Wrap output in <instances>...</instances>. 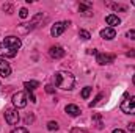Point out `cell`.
<instances>
[{
    "label": "cell",
    "instance_id": "6da1fadb",
    "mask_svg": "<svg viewBox=\"0 0 135 133\" xmlns=\"http://www.w3.org/2000/svg\"><path fill=\"white\" fill-rule=\"evenodd\" d=\"M54 80H55V86L57 88H60V89H72L74 88V83H75V78H74V75L71 74V72H66V70H60V72H57L55 74V77H54Z\"/></svg>",
    "mask_w": 135,
    "mask_h": 133
},
{
    "label": "cell",
    "instance_id": "2e32d148",
    "mask_svg": "<svg viewBox=\"0 0 135 133\" xmlns=\"http://www.w3.org/2000/svg\"><path fill=\"white\" fill-rule=\"evenodd\" d=\"M91 91H93V88H91V86H85V88L82 89V94H80V96H82V99H88V97H90V94H91Z\"/></svg>",
    "mask_w": 135,
    "mask_h": 133
},
{
    "label": "cell",
    "instance_id": "277c9868",
    "mask_svg": "<svg viewBox=\"0 0 135 133\" xmlns=\"http://www.w3.org/2000/svg\"><path fill=\"white\" fill-rule=\"evenodd\" d=\"M2 44L3 45H6L8 49H13V50H19L21 49V45H22V42H21V39L17 38V36H6L3 41H2Z\"/></svg>",
    "mask_w": 135,
    "mask_h": 133
},
{
    "label": "cell",
    "instance_id": "4316f807",
    "mask_svg": "<svg viewBox=\"0 0 135 133\" xmlns=\"http://www.w3.org/2000/svg\"><path fill=\"white\" fill-rule=\"evenodd\" d=\"M88 53L90 55H98V50L96 49H88Z\"/></svg>",
    "mask_w": 135,
    "mask_h": 133
},
{
    "label": "cell",
    "instance_id": "d6986e66",
    "mask_svg": "<svg viewBox=\"0 0 135 133\" xmlns=\"http://www.w3.org/2000/svg\"><path fill=\"white\" fill-rule=\"evenodd\" d=\"M47 129H49L50 132H54V130H58V124H57L55 121H50V122L47 124Z\"/></svg>",
    "mask_w": 135,
    "mask_h": 133
},
{
    "label": "cell",
    "instance_id": "9c48e42d",
    "mask_svg": "<svg viewBox=\"0 0 135 133\" xmlns=\"http://www.w3.org/2000/svg\"><path fill=\"white\" fill-rule=\"evenodd\" d=\"M49 53H50V57H52L54 60H60V58L65 57V50H63L61 45H52L50 50H49Z\"/></svg>",
    "mask_w": 135,
    "mask_h": 133
},
{
    "label": "cell",
    "instance_id": "1f68e13d",
    "mask_svg": "<svg viewBox=\"0 0 135 133\" xmlns=\"http://www.w3.org/2000/svg\"><path fill=\"white\" fill-rule=\"evenodd\" d=\"M132 5H134V6H135V0H134V2H132Z\"/></svg>",
    "mask_w": 135,
    "mask_h": 133
},
{
    "label": "cell",
    "instance_id": "f1b7e54d",
    "mask_svg": "<svg viewBox=\"0 0 135 133\" xmlns=\"http://www.w3.org/2000/svg\"><path fill=\"white\" fill-rule=\"evenodd\" d=\"M129 130H131V132H135V122L129 124Z\"/></svg>",
    "mask_w": 135,
    "mask_h": 133
},
{
    "label": "cell",
    "instance_id": "7c38bea8",
    "mask_svg": "<svg viewBox=\"0 0 135 133\" xmlns=\"http://www.w3.org/2000/svg\"><path fill=\"white\" fill-rule=\"evenodd\" d=\"M116 36V32H115V28H104V30H101V38H104V39H107V41H110V39H113Z\"/></svg>",
    "mask_w": 135,
    "mask_h": 133
},
{
    "label": "cell",
    "instance_id": "f546056e",
    "mask_svg": "<svg viewBox=\"0 0 135 133\" xmlns=\"http://www.w3.org/2000/svg\"><path fill=\"white\" fill-rule=\"evenodd\" d=\"M113 133H126V132H124V130H121V129H115Z\"/></svg>",
    "mask_w": 135,
    "mask_h": 133
},
{
    "label": "cell",
    "instance_id": "44dd1931",
    "mask_svg": "<svg viewBox=\"0 0 135 133\" xmlns=\"http://www.w3.org/2000/svg\"><path fill=\"white\" fill-rule=\"evenodd\" d=\"M19 16H21V19H25V17L28 16V9H27V8H21V11H19Z\"/></svg>",
    "mask_w": 135,
    "mask_h": 133
},
{
    "label": "cell",
    "instance_id": "ba28073f",
    "mask_svg": "<svg viewBox=\"0 0 135 133\" xmlns=\"http://www.w3.org/2000/svg\"><path fill=\"white\" fill-rule=\"evenodd\" d=\"M9 74H11V66H9V63H8L5 58H0V77L6 78V77H9Z\"/></svg>",
    "mask_w": 135,
    "mask_h": 133
},
{
    "label": "cell",
    "instance_id": "30bf717a",
    "mask_svg": "<svg viewBox=\"0 0 135 133\" xmlns=\"http://www.w3.org/2000/svg\"><path fill=\"white\" fill-rule=\"evenodd\" d=\"M16 50H13V49H8L6 45H3L2 42H0V57H5V58H14L16 57Z\"/></svg>",
    "mask_w": 135,
    "mask_h": 133
},
{
    "label": "cell",
    "instance_id": "603a6c76",
    "mask_svg": "<svg viewBox=\"0 0 135 133\" xmlns=\"http://www.w3.org/2000/svg\"><path fill=\"white\" fill-rule=\"evenodd\" d=\"M46 93H49V94H54V93H55L54 86H52V85H46Z\"/></svg>",
    "mask_w": 135,
    "mask_h": 133
},
{
    "label": "cell",
    "instance_id": "484cf974",
    "mask_svg": "<svg viewBox=\"0 0 135 133\" xmlns=\"http://www.w3.org/2000/svg\"><path fill=\"white\" fill-rule=\"evenodd\" d=\"M127 38H131V39H134V41H135V30L127 32Z\"/></svg>",
    "mask_w": 135,
    "mask_h": 133
},
{
    "label": "cell",
    "instance_id": "8992f818",
    "mask_svg": "<svg viewBox=\"0 0 135 133\" xmlns=\"http://www.w3.org/2000/svg\"><path fill=\"white\" fill-rule=\"evenodd\" d=\"M68 25H69V22H55V24L52 25V28H50V34H52L54 38H58L60 34L65 33V30L68 28Z\"/></svg>",
    "mask_w": 135,
    "mask_h": 133
},
{
    "label": "cell",
    "instance_id": "cb8c5ba5",
    "mask_svg": "<svg viewBox=\"0 0 135 133\" xmlns=\"http://www.w3.org/2000/svg\"><path fill=\"white\" fill-rule=\"evenodd\" d=\"M33 121H35V116H33V114H28V116L25 117V124H32Z\"/></svg>",
    "mask_w": 135,
    "mask_h": 133
},
{
    "label": "cell",
    "instance_id": "3957f363",
    "mask_svg": "<svg viewBox=\"0 0 135 133\" xmlns=\"http://www.w3.org/2000/svg\"><path fill=\"white\" fill-rule=\"evenodd\" d=\"M126 100H123L121 102V111L123 113H126V114H135V96L134 97H131V99H127V94L124 96Z\"/></svg>",
    "mask_w": 135,
    "mask_h": 133
},
{
    "label": "cell",
    "instance_id": "e0dca14e",
    "mask_svg": "<svg viewBox=\"0 0 135 133\" xmlns=\"http://www.w3.org/2000/svg\"><path fill=\"white\" fill-rule=\"evenodd\" d=\"M79 36L83 39V41H88L90 38H91V34H90V32H86V30H79Z\"/></svg>",
    "mask_w": 135,
    "mask_h": 133
},
{
    "label": "cell",
    "instance_id": "d4e9b609",
    "mask_svg": "<svg viewBox=\"0 0 135 133\" xmlns=\"http://www.w3.org/2000/svg\"><path fill=\"white\" fill-rule=\"evenodd\" d=\"M71 133H88L86 130H83V129H72Z\"/></svg>",
    "mask_w": 135,
    "mask_h": 133
},
{
    "label": "cell",
    "instance_id": "ffe728a7",
    "mask_svg": "<svg viewBox=\"0 0 135 133\" xmlns=\"http://www.w3.org/2000/svg\"><path fill=\"white\" fill-rule=\"evenodd\" d=\"M110 6H112L113 9H121V11H126V9H127V6H124V5H118V3H112Z\"/></svg>",
    "mask_w": 135,
    "mask_h": 133
},
{
    "label": "cell",
    "instance_id": "8fae6325",
    "mask_svg": "<svg viewBox=\"0 0 135 133\" xmlns=\"http://www.w3.org/2000/svg\"><path fill=\"white\" fill-rule=\"evenodd\" d=\"M105 22H107V25H110V28H113V27H116V25L121 24V19L118 16H115V14H108L105 17Z\"/></svg>",
    "mask_w": 135,
    "mask_h": 133
},
{
    "label": "cell",
    "instance_id": "9a60e30c",
    "mask_svg": "<svg viewBox=\"0 0 135 133\" xmlns=\"http://www.w3.org/2000/svg\"><path fill=\"white\" fill-rule=\"evenodd\" d=\"M93 121H94V124H96V129H104V124H102V117L101 114H93Z\"/></svg>",
    "mask_w": 135,
    "mask_h": 133
},
{
    "label": "cell",
    "instance_id": "52a82bcc",
    "mask_svg": "<svg viewBox=\"0 0 135 133\" xmlns=\"http://www.w3.org/2000/svg\"><path fill=\"white\" fill-rule=\"evenodd\" d=\"M96 61L99 63V64H110V63H113L115 61V55L113 53H98L96 55Z\"/></svg>",
    "mask_w": 135,
    "mask_h": 133
},
{
    "label": "cell",
    "instance_id": "83f0119b",
    "mask_svg": "<svg viewBox=\"0 0 135 133\" xmlns=\"http://www.w3.org/2000/svg\"><path fill=\"white\" fill-rule=\"evenodd\" d=\"M28 97H30V100H32V102H36V97H35L33 93H28Z\"/></svg>",
    "mask_w": 135,
    "mask_h": 133
},
{
    "label": "cell",
    "instance_id": "4dcf8cb0",
    "mask_svg": "<svg viewBox=\"0 0 135 133\" xmlns=\"http://www.w3.org/2000/svg\"><path fill=\"white\" fill-rule=\"evenodd\" d=\"M132 80H134V85H135V75H134V78H132Z\"/></svg>",
    "mask_w": 135,
    "mask_h": 133
},
{
    "label": "cell",
    "instance_id": "5bb4252c",
    "mask_svg": "<svg viewBox=\"0 0 135 133\" xmlns=\"http://www.w3.org/2000/svg\"><path fill=\"white\" fill-rule=\"evenodd\" d=\"M24 86H25L27 93H33L35 89L39 86V83H38V81H35V80H32V81H25V83H24Z\"/></svg>",
    "mask_w": 135,
    "mask_h": 133
},
{
    "label": "cell",
    "instance_id": "7a4b0ae2",
    "mask_svg": "<svg viewBox=\"0 0 135 133\" xmlns=\"http://www.w3.org/2000/svg\"><path fill=\"white\" fill-rule=\"evenodd\" d=\"M5 121L8 125H16L19 122V113H17V108H13V106H8L5 108Z\"/></svg>",
    "mask_w": 135,
    "mask_h": 133
},
{
    "label": "cell",
    "instance_id": "4fadbf2b",
    "mask_svg": "<svg viewBox=\"0 0 135 133\" xmlns=\"http://www.w3.org/2000/svg\"><path fill=\"white\" fill-rule=\"evenodd\" d=\"M65 111H66L69 116H79L80 114V108L77 106V105H66V108H65Z\"/></svg>",
    "mask_w": 135,
    "mask_h": 133
},
{
    "label": "cell",
    "instance_id": "5b68a950",
    "mask_svg": "<svg viewBox=\"0 0 135 133\" xmlns=\"http://www.w3.org/2000/svg\"><path fill=\"white\" fill-rule=\"evenodd\" d=\"M13 105L16 108H25L27 106V96H25V93H22V91L16 93L13 96Z\"/></svg>",
    "mask_w": 135,
    "mask_h": 133
},
{
    "label": "cell",
    "instance_id": "7402d4cb",
    "mask_svg": "<svg viewBox=\"0 0 135 133\" xmlns=\"http://www.w3.org/2000/svg\"><path fill=\"white\" fill-rule=\"evenodd\" d=\"M11 133H28V130L24 129V127H17V129H14Z\"/></svg>",
    "mask_w": 135,
    "mask_h": 133
},
{
    "label": "cell",
    "instance_id": "ac0fdd59",
    "mask_svg": "<svg viewBox=\"0 0 135 133\" xmlns=\"http://www.w3.org/2000/svg\"><path fill=\"white\" fill-rule=\"evenodd\" d=\"M102 97H104V94H102V93H99V94H98V97H96V99L93 100V102H90V108H93V106H96V105H98V103H99V100H101Z\"/></svg>",
    "mask_w": 135,
    "mask_h": 133
}]
</instances>
